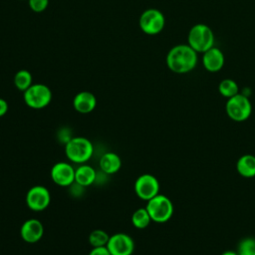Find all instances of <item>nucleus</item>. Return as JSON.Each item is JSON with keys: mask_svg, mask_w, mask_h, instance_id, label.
<instances>
[{"mask_svg": "<svg viewBox=\"0 0 255 255\" xmlns=\"http://www.w3.org/2000/svg\"><path fill=\"white\" fill-rule=\"evenodd\" d=\"M238 255H245V254H242V253H238Z\"/></svg>", "mask_w": 255, "mask_h": 255, "instance_id": "28", "label": "nucleus"}, {"mask_svg": "<svg viewBox=\"0 0 255 255\" xmlns=\"http://www.w3.org/2000/svg\"><path fill=\"white\" fill-rule=\"evenodd\" d=\"M94 153V146L90 139L84 136H73L65 144V154L74 163H86Z\"/></svg>", "mask_w": 255, "mask_h": 255, "instance_id": "2", "label": "nucleus"}, {"mask_svg": "<svg viewBox=\"0 0 255 255\" xmlns=\"http://www.w3.org/2000/svg\"><path fill=\"white\" fill-rule=\"evenodd\" d=\"M225 110L232 121L244 122L252 113V105L247 96L239 93L227 100Z\"/></svg>", "mask_w": 255, "mask_h": 255, "instance_id": "6", "label": "nucleus"}, {"mask_svg": "<svg viewBox=\"0 0 255 255\" xmlns=\"http://www.w3.org/2000/svg\"><path fill=\"white\" fill-rule=\"evenodd\" d=\"M110 236L111 235L103 229H95L89 235V243L92 247L107 246Z\"/></svg>", "mask_w": 255, "mask_h": 255, "instance_id": "21", "label": "nucleus"}, {"mask_svg": "<svg viewBox=\"0 0 255 255\" xmlns=\"http://www.w3.org/2000/svg\"><path fill=\"white\" fill-rule=\"evenodd\" d=\"M145 208L151 221L156 223L167 222L173 214V204L171 200L167 196L159 193L147 201Z\"/></svg>", "mask_w": 255, "mask_h": 255, "instance_id": "4", "label": "nucleus"}, {"mask_svg": "<svg viewBox=\"0 0 255 255\" xmlns=\"http://www.w3.org/2000/svg\"><path fill=\"white\" fill-rule=\"evenodd\" d=\"M44 235V226L36 218H30L23 222L20 227V236L27 243H36Z\"/></svg>", "mask_w": 255, "mask_h": 255, "instance_id": "12", "label": "nucleus"}, {"mask_svg": "<svg viewBox=\"0 0 255 255\" xmlns=\"http://www.w3.org/2000/svg\"><path fill=\"white\" fill-rule=\"evenodd\" d=\"M221 255H238V253L234 252V251H230V250H227L225 252H223Z\"/></svg>", "mask_w": 255, "mask_h": 255, "instance_id": "27", "label": "nucleus"}, {"mask_svg": "<svg viewBox=\"0 0 255 255\" xmlns=\"http://www.w3.org/2000/svg\"><path fill=\"white\" fill-rule=\"evenodd\" d=\"M69 131V129L68 128H65V129H60L59 130V132H58V134H59V138L66 144L73 136L70 134V132H68Z\"/></svg>", "mask_w": 255, "mask_h": 255, "instance_id": "25", "label": "nucleus"}, {"mask_svg": "<svg viewBox=\"0 0 255 255\" xmlns=\"http://www.w3.org/2000/svg\"><path fill=\"white\" fill-rule=\"evenodd\" d=\"M89 255H111V253L107 248V246H102V247H93Z\"/></svg>", "mask_w": 255, "mask_h": 255, "instance_id": "24", "label": "nucleus"}, {"mask_svg": "<svg viewBox=\"0 0 255 255\" xmlns=\"http://www.w3.org/2000/svg\"><path fill=\"white\" fill-rule=\"evenodd\" d=\"M188 45L197 53H204L214 46V34L205 24H195L189 30Z\"/></svg>", "mask_w": 255, "mask_h": 255, "instance_id": "3", "label": "nucleus"}, {"mask_svg": "<svg viewBox=\"0 0 255 255\" xmlns=\"http://www.w3.org/2000/svg\"><path fill=\"white\" fill-rule=\"evenodd\" d=\"M138 24L140 30L144 34L156 35L164 28L165 18L159 10L155 8H148L139 16Z\"/></svg>", "mask_w": 255, "mask_h": 255, "instance_id": "7", "label": "nucleus"}, {"mask_svg": "<svg viewBox=\"0 0 255 255\" xmlns=\"http://www.w3.org/2000/svg\"><path fill=\"white\" fill-rule=\"evenodd\" d=\"M253 255H255V253H254V254H253Z\"/></svg>", "mask_w": 255, "mask_h": 255, "instance_id": "29", "label": "nucleus"}, {"mask_svg": "<svg viewBox=\"0 0 255 255\" xmlns=\"http://www.w3.org/2000/svg\"><path fill=\"white\" fill-rule=\"evenodd\" d=\"M75 168L66 161L56 162L51 168V178L59 186L69 187L75 182Z\"/></svg>", "mask_w": 255, "mask_h": 255, "instance_id": "11", "label": "nucleus"}, {"mask_svg": "<svg viewBox=\"0 0 255 255\" xmlns=\"http://www.w3.org/2000/svg\"><path fill=\"white\" fill-rule=\"evenodd\" d=\"M151 222V218L145 207L137 208L131 215V223L136 229H144Z\"/></svg>", "mask_w": 255, "mask_h": 255, "instance_id": "18", "label": "nucleus"}, {"mask_svg": "<svg viewBox=\"0 0 255 255\" xmlns=\"http://www.w3.org/2000/svg\"><path fill=\"white\" fill-rule=\"evenodd\" d=\"M29 7L33 12L41 13L45 11L49 5V0H28Z\"/></svg>", "mask_w": 255, "mask_h": 255, "instance_id": "23", "label": "nucleus"}, {"mask_svg": "<svg viewBox=\"0 0 255 255\" xmlns=\"http://www.w3.org/2000/svg\"><path fill=\"white\" fill-rule=\"evenodd\" d=\"M7 112H8V103L4 99L0 98V118L5 116Z\"/></svg>", "mask_w": 255, "mask_h": 255, "instance_id": "26", "label": "nucleus"}, {"mask_svg": "<svg viewBox=\"0 0 255 255\" xmlns=\"http://www.w3.org/2000/svg\"><path fill=\"white\" fill-rule=\"evenodd\" d=\"M239 253L245 255H253L255 253V239L245 238L240 241L238 245Z\"/></svg>", "mask_w": 255, "mask_h": 255, "instance_id": "22", "label": "nucleus"}, {"mask_svg": "<svg viewBox=\"0 0 255 255\" xmlns=\"http://www.w3.org/2000/svg\"><path fill=\"white\" fill-rule=\"evenodd\" d=\"M32 80L33 78L31 73L28 70L22 69L16 72V74L14 75L13 82L17 90L25 92L32 85Z\"/></svg>", "mask_w": 255, "mask_h": 255, "instance_id": "19", "label": "nucleus"}, {"mask_svg": "<svg viewBox=\"0 0 255 255\" xmlns=\"http://www.w3.org/2000/svg\"><path fill=\"white\" fill-rule=\"evenodd\" d=\"M97 99L95 95L88 91L78 93L73 99V107L80 114H89L95 110Z\"/></svg>", "mask_w": 255, "mask_h": 255, "instance_id": "14", "label": "nucleus"}, {"mask_svg": "<svg viewBox=\"0 0 255 255\" xmlns=\"http://www.w3.org/2000/svg\"><path fill=\"white\" fill-rule=\"evenodd\" d=\"M122 167V159L116 152H106L100 158V168L106 174H115Z\"/></svg>", "mask_w": 255, "mask_h": 255, "instance_id": "16", "label": "nucleus"}, {"mask_svg": "<svg viewBox=\"0 0 255 255\" xmlns=\"http://www.w3.org/2000/svg\"><path fill=\"white\" fill-rule=\"evenodd\" d=\"M97 171L90 164L82 163L75 170V182L84 187L92 185L97 180Z\"/></svg>", "mask_w": 255, "mask_h": 255, "instance_id": "15", "label": "nucleus"}, {"mask_svg": "<svg viewBox=\"0 0 255 255\" xmlns=\"http://www.w3.org/2000/svg\"><path fill=\"white\" fill-rule=\"evenodd\" d=\"M51 202V194L43 185L32 186L26 194V204L33 211H43Z\"/></svg>", "mask_w": 255, "mask_h": 255, "instance_id": "9", "label": "nucleus"}, {"mask_svg": "<svg viewBox=\"0 0 255 255\" xmlns=\"http://www.w3.org/2000/svg\"><path fill=\"white\" fill-rule=\"evenodd\" d=\"M218 91L221 96L229 99V98L239 94V87L234 80L224 79L219 83Z\"/></svg>", "mask_w": 255, "mask_h": 255, "instance_id": "20", "label": "nucleus"}, {"mask_svg": "<svg viewBox=\"0 0 255 255\" xmlns=\"http://www.w3.org/2000/svg\"><path fill=\"white\" fill-rule=\"evenodd\" d=\"M197 64V52L188 44L173 46L166 55L168 69L176 74H186L192 71Z\"/></svg>", "mask_w": 255, "mask_h": 255, "instance_id": "1", "label": "nucleus"}, {"mask_svg": "<svg viewBox=\"0 0 255 255\" xmlns=\"http://www.w3.org/2000/svg\"><path fill=\"white\" fill-rule=\"evenodd\" d=\"M134 192L138 198L148 201L159 193L158 179L149 173L139 175L134 181Z\"/></svg>", "mask_w": 255, "mask_h": 255, "instance_id": "8", "label": "nucleus"}, {"mask_svg": "<svg viewBox=\"0 0 255 255\" xmlns=\"http://www.w3.org/2000/svg\"><path fill=\"white\" fill-rule=\"evenodd\" d=\"M23 100L29 108L33 110H41L51 103L52 91L44 84H32L25 92H23Z\"/></svg>", "mask_w": 255, "mask_h": 255, "instance_id": "5", "label": "nucleus"}, {"mask_svg": "<svg viewBox=\"0 0 255 255\" xmlns=\"http://www.w3.org/2000/svg\"><path fill=\"white\" fill-rule=\"evenodd\" d=\"M237 172L246 178L255 176V155L244 154L239 157L236 162Z\"/></svg>", "mask_w": 255, "mask_h": 255, "instance_id": "17", "label": "nucleus"}, {"mask_svg": "<svg viewBox=\"0 0 255 255\" xmlns=\"http://www.w3.org/2000/svg\"><path fill=\"white\" fill-rule=\"evenodd\" d=\"M107 248L111 255H131L134 250V242L128 234L119 232L110 236Z\"/></svg>", "mask_w": 255, "mask_h": 255, "instance_id": "10", "label": "nucleus"}, {"mask_svg": "<svg viewBox=\"0 0 255 255\" xmlns=\"http://www.w3.org/2000/svg\"><path fill=\"white\" fill-rule=\"evenodd\" d=\"M224 62H225V59L222 51L214 46L203 53L202 64H203V67L208 72L216 73L220 71L224 66Z\"/></svg>", "mask_w": 255, "mask_h": 255, "instance_id": "13", "label": "nucleus"}]
</instances>
